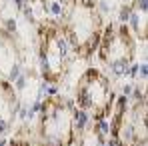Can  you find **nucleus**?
<instances>
[{
	"label": "nucleus",
	"instance_id": "1a4fd4ad",
	"mask_svg": "<svg viewBox=\"0 0 148 146\" xmlns=\"http://www.w3.org/2000/svg\"><path fill=\"white\" fill-rule=\"evenodd\" d=\"M120 22H130V30L138 42H146V0H134V4L124 6Z\"/></svg>",
	"mask_w": 148,
	"mask_h": 146
},
{
	"label": "nucleus",
	"instance_id": "9b49d317",
	"mask_svg": "<svg viewBox=\"0 0 148 146\" xmlns=\"http://www.w3.org/2000/svg\"><path fill=\"white\" fill-rule=\"evenodd\" d=\"M8 146H32V142H30V136L26 138L24 134H14Z\"/></svg>",
	"mask_w": 148,
	"mask_h": 146
},
{
	"label": "nucleus",
	"instance_id": "9d476101",
	"mask_svg": "<svg viewBox=\"0 0 148 146\" xmlns=\"http://www.w3.org/2000/svg\"><path fill=\"white\" fill-rule=\"evenodd\" d=\"M106 122L90 120L76 136V146H108V132L104 130Z\"/></svg>",
	"mask_w": 148,
	"mask_h": 146
},
{
	"label": "nucleus",
	"instance_id": "423d86ee",
	"mask_svg": "<svg viewBox=\"0 0 148 146\" xmlns=\"http://www.w3.org/2000/svg\"><path fill=\"white\" fill-rule=\"evenodd\" d=\"M136 52H138V40L126 22L104 24L96 54L106 68L114 72H126L134 64Z\"/></svg>",
	"mask_w": 148,
	"mask_h": 146
},
{
	"label": "nucleus",
	"instance_id": "6e6552de",
	"mask_svg": "<svg viewBox=\"0 0 148 146\" xmlns=\"http://www.w3.org/2000/svg\"><path fill=\"white\" fill-rule=\"evenodd\" d=\"M20 58L22 54L14 34L6 28H0V78L12 82L20 68Z\"/></svg>",
	"mask_w": 148,
	"mask_h": 146
},
{
	"label": "nucleus",
	"instance_id": "f03ea898",
	"mask_svg": "<svg viewBox=\"0 0 148 146\" xmlns=\"http://www.w3.org/2000/svg\"><path fill=\"white\" fill-rule=\"evenodd\" d=\"M80 112L70 98L50 94L42 100L34 132L30 134L32 146H72L78 136Z\"/></svg>",
	"mask_w": 148,
	"mask_h": 146
},
{
	"label": "nucleus",
	"instance_id": "0eeeda50",
	"mask_svg": "<svg viewBox=\"0 0 148 146\" xmlns=\"http://www.w3.org/2000/svg\"><path fill=\"white\" fill-rule=\"evenodd\" d=\"M18 110H20V96L14 84L6 78H0V138L12 130Z\"/></svg>",
	"mask_w": 148,
	"mask_h": 146
},
{
	"label": "nucleus",
	"instance_id": "7ed1b4c3",
	"mask_svg": "<svg viewBox=\"0 0 148 146\" xmlns=\"http://www.w3.org/2000/svg\"><path fill=\"white\" fill-rule=\"evenodd\" d=\"M146 96L136 94L116 96L110 128H108V146H146Z\"/></svg>",
	"mask_w": 148,
	"mask_h": 146
},
{
	"label": "nucleus",
	"instance_id": "20e7f679",
	"mask_svg": "<svg viewBox=\"0 0 148 146\" xmlns=\"http://www.w3.org/2000/svg\"><path fill=\"white\" fill-rule=\"evenodd\" d=\"M72 102L78 112L90 116V120L106 122L116 102V90L110 76L104 74L100 68H86L74 86Z\"/></svg>",
	"mask_w": 148,
	"mask_h": 146
},
{
	"label": "nucleus",
	"instance_id": "39448f33",
	"mask_svg": "<svg viewBox=\"0 0 148 146\" xmlns=\"http://www.w3.org/2000/svg\"><path fill=\"white\" fill-rule=\"evenodd\" d=\"M36 54L40 78L48 84H60L70 68V46L62 36L58 22L44 20L36 30Z\"/></svg>",
	"mask_w": 148,
	"mask_h": 146
},
{
	"label": "nucleus",
	"instance_id": "f257e3e1",
	"mask_svg": "<svg viewBox=\"0 0 148 146\" xmlns=\"http://www.w3.org/2000/svg\"><path fill=\"white\" fill-rule=\"evenodd\" d=\"M72 56L78 60H90L102 38L104 18L96 0H68L58 22Z\"/></svg>",
	"mask_w": 148,
	"mask_h": 146
}]
</instances>
